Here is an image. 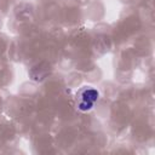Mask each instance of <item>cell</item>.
Wrapping results in <instances>:
<instances>
[{
	"instance_id": "obj_1",
	"label": "cell",
	"mask_w": 155,
	"mask_h": 155,
	"mask_svg": "<svg viewBox=\"0 0 155 155\" xmlns=\"http://www.w3.org/2000/svg\"><path fill=\"white\" fill-rule=\"evenodd\" d=\"M98 98H99V92L96 88L91 86H85L80 88L75 94L76 108L81 111H88L93 108Z\"/></svg>"
}]
</instances>
